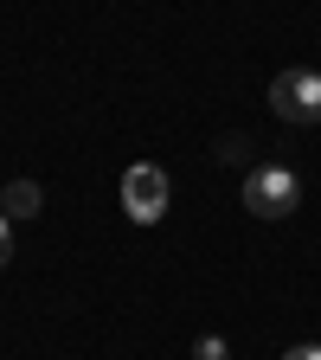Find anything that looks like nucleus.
Returning a JSON list of instances; mask_svg holds the SVG:
<instances>
[{
	"label": "nucleus",
	"mask_w": 321,
	"mask_h": 360,
	"mask_svg": "<svg viewBox=\"0 0 321 360\" xmlns=\"http://www.w3.org/2000/svg\"><path fill=\"white\" fill-rule=\"evenodd\" d=\"M244 206H251L257 219H289V212L302 206V180H296L289 167H277V161H263V167L244 174Z\"/></svg>",
	"instance_id": "2"
},
{
	"label": "nucleus",
	"mask_w": 321,
	"mask_h": 360,
	"mask_svg": "<svg viewBox=\"0 0 321 360\" xmlns=\"http://www.w3.org/2000/svg\"><path fill=\"white\" fill-rule=\"evenodd\" d=\"M0 200H7V219H32V212L45 206L39 180H7V187H0Z\"/></svg>",
	"instance_id": "4"
},
{
	"label": "nucleus",
	"mask_w": 321,
	"mask_h": 360,
	"mask_svg": "<svg viewBox=\"0 0 321 360\" xmlns=\"http://www.w3.org/2000/svg\"><path fill=\"white\" fill-rule=\"evenodd\" d=\"M7 257H13V219L0 212V264H7Z\"/></svg>",
	"instance_id": "6"
},
{
	"label": "nucleus",
	"mask_w": 321,
	"mask_h": 360,
	"mask_svg": "<svg viewBox=\"0 0 321 360\" xmlns=\"http://www.w3.org/2000/svg\"><path fill=\"white\" fill-rule=\"evenodd\" d=\"M283 360H321V347H289Z\"/></svg>",
	"instance_id": "7"
},
{
	"label": "nucleus",
	"mask_w": 321,
	"mask_h": 360,
	"mask_svg": "<svg viewBox=\"0 0 321 360\" xmlns=\"http://www.w3.org/2000/svg\"><path fill=\"white\" fill-rule=\"evenodd\" d=\"M193 360H232V347H225L218 335H199L193 341Z\"/></svg>",
	"instance_id": "5"
},
{
	"label": "nucleus",
	"mask_w": 321,
	"mask_h": 360,
	"mask_svg": "<svg viewBox=\"0 0 321 360\" xmlns=\"http://www.w3.org/2000/svg\"><path fill=\"white\" fill-rule=\"evenodd\" d=\"M167 200H173V187H167V167H155V161H135V167L122 174V212H129L135 225H161V219H167Z\"/></svg>",
	"instance_id": "3"
},
{
	"label": "nucleus",
	"mask_w": 321,
	"mask_h": 360,
	"mask_svg": "<svg viewBox=\"0 0 321 360\" xmlns=\"http://www.w3.org/2000/svg\"><path fill=\"white\" fill-rule=\"evenodd\" d=\"M270 110H277L283 122H296V129L321 122V71H308V65L277 71L270 77Z\"/></svg>",
	"instance_id": "1"
}]
</instances>
